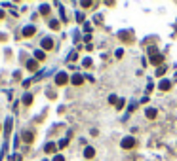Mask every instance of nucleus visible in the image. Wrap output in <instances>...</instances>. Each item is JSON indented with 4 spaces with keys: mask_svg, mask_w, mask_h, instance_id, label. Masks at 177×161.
Listing matches in <instances>:
<instances>
[{
    "mask_svg": "<svg viewBox=\"0 0 177 161\" xmlns=\"http://www.w3.org/2000/svg\"><path fill=\"white\" fill-rule=\"evenodd\" d=\"M90 6H91L90 0H84V2H82V8H90Z\"/></svg>",
    "mask_w": 177,
    "mask_h": 161,
    "instance_id": "24",
    "label": "nucleus"
},
{
    "mask_svg": "<svg viewBox=\"0 0 177 161\" xmlns=\"http://www.w3.org/2000/svg\"><path fill=\"white\" fill-rule=\"evenodd\" d=\"M109 102H111V104H114V106H116V102H118L116 95H111V97H109Z\"/></svg>",
    "mask_w": 177,
    "mask_h": 161,
    "instance_id": "21",
    "label": "nucleus"
},
{
    "mask_svg": "<svg viewBox=\"0 0 177 161\" xmlns=\"http://www.w3.org/2000/svg\"><path fill=\"white\" fill-rule=\"evenodd\" d=\"M70 83H73V85H82V83H84V76L82 74H74L73 78H70Z\"/></svg>",
    "mask_w": 177,
    "mask_h": 161,
    "instance_id": "5",
    "label": "nucleus"
},
{
    "mask_svg": "<svg viewBox=\"0 0 177 161\" xmlns=\"http://www.w3.org/2000/svg\"><path fill=\"white\" fill-rule=\"evenodd\" d=\"M49 29L57 31V29H59V21H57V19H52V21H49Z\"/></svg>",
    "mask_w": 177,
    "mask_h": 161,
    "instance_id": "17",
    "label": "nucleus"
},
{
    "mask_svg": "<svg viewBox=\"0 0 177 161\" xmlns=\"http://www.w3.org/2000/svg\"><path fill=\"white\" fill-rule=\"evenodd\" d=\"M82 65H84V66H91V59H88V57H86V59L82 61Z\"/></svg>",
    "mask_w": 177,
    "mask_h": 161,
    "instance_id": "23",
    "label": "nucleus"
},
{
    "mask_svg": "<svg viewBox=\"0 0 177 161\" xmlns=\"http://www.w3.org/2000/svg\"><path fill=\"white\" fill-rule=\"evenodd\" d=\"M164 74H166V66L162 65V66H158V68H156V76H160V78H162Z\"/></svg>",
    "mask_w": 177,
    "mask_h": 161,
    "instance_id": "19",
    "label": "nucleus"
},
{
    "mask_svg": "<svg viewBox=\"0 0 177 161\" xmlns=\"http://www.w3.org/2000/svg\"><path fill=\"white\" fill-rule=\"evenodd\" d=\"M148 55H151V63L152 65H156V66H162V61H164V55H162L156 47H148Z\"/></svg>",
    "mask_w": 177,
    "mask_h": 161,
    "instance_id": "1",
    "label": "nucleus"
},
{
    "mask_svg": "<svg viewBox=\"0 0 177 161\" xmlns=\"http://www.w3.org/2000/svg\"><path fill=\"white\" fill-rule=\"evenodd\" d=\"M84 156H86L88 159H91V157L95 156V150L91 148V146H86V150H84Z\"/></svg>",
    "mask_w": 177,
    "mask_h": 161,
    "instance_id": "11",
    "label": "nucleus"
},
{
    "mask_svg": "<svg viewBox=\"0 0 177 161\" xmlns=\"http://www.w3.org/2000/svg\"><path fill=\"white\" fill-rule=\"evenodd\" d=\"M12 118H8V120H6V137H10V133H12Z\"/></svg>",
    "mask_w": 177,
    "mask_h": 161,
    "instance_id": "14",
    "label": "nucleus"
},
{
    "mask_svg": "<svg viewBox=\"0 0 177 161\" xmlns=\"http://www.w3.org/2000/svg\"><path fill=\"white\" fill-rule=\"evenodd\" d=\"M31 82H32V80H25V82H23V87H29V85H31Z\"/></svg>",
    "mask_w": 177,
    "mask_h": 161,
    "instance_id": "28",
    "label": "nucleus"
},
{
    "mask_svg": "<svg viewBox=\"0 0 177 161\" xmlns=\"http://www.w3.org/2000/svg\"><path fill=\"white\" fill-rule=\"evenodd\" d=\"M55 150H57V146H55L53 142H48V144L44 146V152H46V153H55Z\"/></svg>",
    "mask_w": 177,
    "mask_h": 161,
    "instance_id": "8",
    "label": "nucleus"
},
{
    "mask_svg": "<svg viewBox=\"0 0 177 161\" xmlns=\"http://www.w3.org/2000/svg\"><path fill=\"white\" fill-rule=\"evenodd\" d=\"M122 108H124V101L118 99V102H116V110H122Z\"/></svg>",
    "mask_w": 177,
    "mask_h": 161,
    "instance_id": "22",
    "label": "nucleus"
},
{
    "mask_svg": "<svg viewBox=\"0 0 177 161\" xmlns=\"http://www.w3.org/2000/svg\"><path fill=\"white\" fill-rule=\"evenodd\" d=\"M31 102H32V95H31V93H27V95H23V104H25V106H29Z\"/></svg>",
    "mask_w": 177,
    "mask_h": 161,
    "instance_id": "16",
    "label": "nucleus"
},
{
    "mask_svg": "<svg viewBox=\"0 0 177 161\" xmlns=\"http://www.w3.org/2000/svg\"><path fill=\"white\" fill-rule=\"evenodd\" d=\"M27 68H29V70H36V68H38V63H36V59L27 61Z\"/></svg>",
    "mask_w": 177,
    "mask_h": 161,
    "instance_id": "12",
    "label": "nucleus"
},
{
    "mask_svg": "<svg viewBox=\"0 0 177 161\" xmlns=\"http://www.w3.org/2000/svg\"><path fill=\"white\" fill-rule=\"evenodd\" d=\"M12 159H13V161H21V156H19V153H17V156H13Z\"/></svg>",
    "mask_w": 177,
    "mask_h": 161,
    "instance_id": "29",
    "label": "nucleus"
},
{
    "mask_svg": "<svg viewBox=\"0 0 177 161\" xmlns=\"http://www.w3.org/2000/svg\"><path fill=\"white\" fill-rule=\"evenodd\" d=\"M34 32H36V29H34L32 25H27V27H23V36H25V38H31Z\"/></svg>",
    "mask_w": 177,
    "mask_h": 161,
    "instance_id": "4",
    "label": "nucleus"
},
{
    "mask_svg": "<svg viewBox=\"0 0 177 161\" xmlns=\"http://www.w3.org/2000/svg\"><path fill=\"white\" fill-rule=\"evenodd\" d=\"M34 59H36V61H44L46 59V51L44 50H36V51H34Z\"/></svg>",
    "mask_w": 177,
    "mask_h": 161,
    "instance_id": "10",
    "label": "nucleus"
},
{
    "mask_svg": "<svg viewBox=\"0 0 177 161\" xmlns=\"http://www.w3.org/2000/svg\"><path fill=\"white\" fill-rule=\"evenodd\" d=\"M118 36L122 38L124 42H131V34L130 32H118Z\"/></svg>",
    "mask_w": 177,
    "mask_h": 161,
    "instance_id": "15",
    "label": "nucleus"
},
{
    "mask_svg": "<svg viewBox=\"0 0 177 161\" xmlns=\"http://www.w3.org/2000/svg\"><path fill=\"white\" fill-rule=\"evenodd\" d=\"M4 17V10H0V19H2Z\"/></svg>",
    "mask_w": 177,
    "mask_h": 161,
    "instance_id": "30",
    "label": "nucleus"
},
{
    "mask_svg": "<svg viewBox=\"0 0 177 161\" xmlns=\"http://www.w3.org/2000/svg\"><path fill=\"white\" fill-rule=\"evenodd\" d=\"M69 74L67 72H59V74H55V85H67L69 83Z\"/></svg>",
    "mask_w": 177,
    "mask_h": 161,
    "instance_id": "2",
    "label": "nucleus"
},
{
    "mask_svg": "<svg viewBox=\"0 0 177 161\" xmlns=\"http://www.w3.org/2000/svg\"><path fill=\"white\" fill-rule=\"evenodd\" d=\"M76 57H78L76 53H70V55H69V63H70V61H76Z\"/></svg>",
    "mask_w": 177,
    "mask_h": 161,
    "instance_id": "26",
    "label": "nucleus"
},
{
    "mask_svg": "<svg viewBox=\"0 0 177 161\" xmlns=\"http://www.w3.org/2000/svg\"><path fill=\"white\" fill-rule=\"evenodd\" d=\"M156 114H158V112L154 110V108H147V112H145V116L148 118V120H154V118H156Z\"/></svg>",
    "mask_w": 177,
    "mask_h": 161,
    "instance_id": "13",
    "label": "nucleus"
},
{
    "mask_svg": "<svg viewBox=\"0 0 177 161\" xmlns=\"http://www.w3.org/2000/svg\"><path fill=\"white\" fill-rule=\"evenodd\" d=\"M122 55H124V50H116V57H118V59L122 57Z\"/></svg>",
    "mask_w": 177,
    "mask_h": 161,
    "instance_id": "27",
    "label": "nucleus"
},
{
    "mask_svg": "<svg viewBox=\"0 0 177 161\" xmlns=\"http://www.w3.org/2000/svg\"><path fill=\"white\" fill-rule=\"evenodd\" d=\"M158 87H160L162 91H169V89H172V82H169V80H162Z\"/></svg>",
    "mask_w": 177,
    "mask_h": 161,
    "instance_id": "7",
    "label": "nucleus"
},
{
    "mask_svg": "<svg viewBox=\"0 0 177 161\" xmlns=\"http://www.w3.org/2000/svg\"><path fill=\"white\" fill-rule=\"evenodd\" d=\"M52 161H65V157H63V156H53Z\"/></svg>",
    "mask_w": 177,
    "mask_h": 161,
    "instance_id": "25",
    "label": "nucleus"
},
{
    "mask_svg": "<svg viewBox=\"0 0 177 161\" xmlns=\"http://www.w3.org/2000/svg\"><path fill=\"white\" fill-rule=\"evenodd\" d=\"M67 144H69V138H63V140H59L57 148H67Z\"/></svg>",
    "mask_w": 177,
    "mask_h": 161,
    "instance_id": "20",
    "label": "nucleus"
},
{
    "mask_svg": "<svg viewBox=\"0 0 177 161\" xmlns=\"http://www.w3.org/2000/svg\"><path fill=\"white\" fill-rule=\"evenodd\" d=\"M52 47H53V40L52 38H44V40H42V50H52Z\"/></svg>",
    "mask_w": 177,
    "mask_h": 161,
    "instance_id": "6",
    "label": "nucleus"
},
{
    "mask_svg": "<svg viewBox=\"0 0 177 161\" xmlns=\"http://www.w3.org/2000/svg\"><path fill=\"white\" fill-rule=\"evenodd\" d=\"M40 13H42V15H48V13H49V6L48 4H42L40 6Z\"/></svg>",
    "mask_w": 177,
    "mask_h": 161,
    "instance_id": "18",
    "label": "nucleus"
},
{
    "mask_svg": "<svg viewBox=\"0 0 177 161\" xmlns=\"http://www.w3.org/2000/svg\"><path fill=\"white\" fill-rule=\"evenodd\" d=\"M32 138H34V135H32L31 131H23V140H25L27 144H31V142H32Z\"/></svg>",
    "mask_w": 177,
    "mask_h": 161,
    "instance_id": "9",
    "label": "nucleus"
},
{
    "mask_svg": "<svg viewBox=\"0 0 177 161\" xmlns=\"http://www.w3.org/2000/svg\"><path fill=\"white\" fill-rule=\"evenodd\" d=\"M120 146H122L124 150H131V148H135V138H133V137H126V138H122Z\"/></svg>",
    "mask_w": 177,
    "mask_h": 161,
    "instance_id": "3",
    "label": "nucleus"
}]
</instances>
